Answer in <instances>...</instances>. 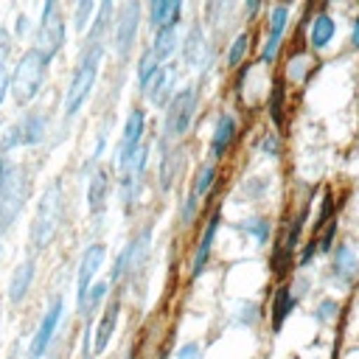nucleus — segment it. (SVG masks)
Masks as SVG:
<instances>
[{
    "label": "nucleus",
    "instance_id": "f257e3e1",
    "mask_svg": "<svg viewBox=\"0 0 359 359\" xmlns=\"http://www.w3.org/2000/svg\"><path fill=\"white\" fill-rule=\"evenodd\" d=\"M31 194V168L0 154V233L8 230Z\"/></svg>",
    "mask_w": 359,
    "mask_h": 359
},
{
    "label": "nucleus",
    "instance_id": "cd10ccee",
    "mask_svg": "<svg viewBox=\"0 0 359 359\" xmlns=\"http://www.w3.org/2000/svg\"><path fill=\"white\" fill-rule=\"evenodd\" d=\"M233 227L241 230V233H247V236H252L261 247H264V244L269 241V236H272V222H269V216H250V219L236 222Z\"/></svg>",
    "mask_w": 359,
    "mask_h": 359
},
{
    "label": "nucleus",
    "instance_id": "72a5a7b5",
    "mask_svg": "<svg viewBox=\"0 0 359 359\" xmlns=\"http://www.w3.org/2000/svg\"><path fill=\"white\" fill-rule=\"evenodd\" d=\"M250 42H252L250 31H241V34L230 42V50H227V67H238V65L247 59V53H250Z\"/></svg>",
    "mask_w": 359,
    "mask_h": 359
},
{
    "label": "nucleus",
    "instance_id": "f3484780",
    "mask_svg": "<svg viewBox=\"0 0 359 359\" xmlns=\"http://www.w3.org/2000/svg\"><path fill=\"white\" fill-rule=\"evenodd\" d=\"M337 36V22H334V17L325 11V6H320L314 14H311V20H309V48L311 50H325L328 45H331V39Z\"/></svg>",
    "mask_w": 359,
    "mask_h": 359
},
{
    "label": "nucleus",
    "instance_id": "412c9836",
    "mask_svg": "<svg viewBox=\"0 0 359 359\" xmlns=\"http://www.w3.org/2000/svg\"><path fill=\"white\" fill-rule=\"evenodd\" d=\"M118 317H121V300H109L101 320H98V328L93 331V353L95 356H101L107 351V345H109V339L118 328Z\"/></svg>",
    "mask_w": 359,
    "mask_h": 359
},
{
    "label": "nucleus",
    "instance_id": "4c0bfd02",
    "mask_svg": "<svg viewBox=\"0 0 359 359\" xmlns=\"http://www.w3.org/2000/svg\"><path fill=\"white\" fill-rule=\"evenodd\" d=\"M196 213H199V196L188 188L185 199L180 202V227H188V224L196 219Z\"/></svg>",
    "mask_w": 359,
    "mask_h": 359
},
{
    "label": "nucleus",
    "instance_id": "7c9ffc66",
    "mask_svg": "<svg viewBox=\"0 0 359 359\" xmlns=\"http://www.w3.org/2000/svg\"><path fill=\"white\" fill-rule=\"evenodd\" d=\"M163 67V62L151 53V48H146L143 53H140V59H137V65H135V76H137V84H140V90L157 76V70Z\"/></svg>",
    "mask_w": 359,
    "mask_h": 359
},
{
    "label": "nucleus",
    "instance_id": "6e6552de",
    "mask_svg": "<svg viewBox=\"0 0 359 359\" xmlns=\"http://www.w3.org/2000/svg\"><path fill=\"white\" fill-rule=\"evenodd\" d=\"M137 31H140V3H123L115 14V25H112V50L118 53V59H126L137 42Z\"/></svg>",
    "mask_w": 359,
    "mask_h": 359
},
{
    "label": "nucleus",
    "instance_id": "20e7f679",
    "mask_svg": "<svg viewBox=\"0 0 359 359\" xmlns=\"http://www.w3.org/2000/svg\"><path fill=\"white\" fill-rule=\"evenodd\" d=\"M48 65H50V62H48L36 48H28V50L20 56L17 67L11 70V81H8L11 98H14L20 107L31 104V101L39 95V90H42V84H45V76H48Z\"/></svg>",
    "mask_w": 359,
    "mask_h": 359
},
{
    "label": "nucleus",
    "instance_id": "473e14b6",
    "mask_svg": "<svg viewBox=\"0 0 359 359\" xmlns=\"http://www.w3.org/2000/svg\"><path fill=\"white\" fill-rule=\"evenodd\" d=\"M337 219V202H334V191L331 188H325V194H323V202H320V213H317V219H314V224H311V236H317L328 222H334Z\"/></svg>",
    "mask_w": 359,
    "mask_h": 359
},
{
    "label": "nucleus",
    "instance_id": "f03ea898",
    "mask_svg": "<svg viewBox=\"0 0 359 359\" xmlns=\"http://www.w3.org/2000/svg\"><path fill=\"white\" fill-rule=\"evenodd\" d=\"M101 56H104V45L101 42H84L81 56L73 67L70 84L65 90V121H73L79 115V109L84 107V101L90 98L98 70H101Z\"/></svg>",
    "mask_w": 359,
    "mask_h": 359
},
{
    "label": "nucleus",
    "instance_id": "2eb2a0df",
    "mask_svg": "<svg viewBox=\"0 0 359 359\" xmlns=\"http://www.w3.org/2000/svg\"><path fill=\"white\" fill-rule=\"evenodd\" d=\"M210 48L205 45V31L202 25H191V31L185 34L182 39V65L185 67H199V70H208L210 67Z\"/></svg>",
    "mask_w": 359,
    "mask_h": 359
},
{
    "label": "nucleus",
    "instance_id": "4468645a",
    "mask_svg": "<svg viewBox=\"0 0 359 359\" xmlns=\"http://www.w3.org/2000/svg\"><path fill=\"white\" fill-rule=\"evenodd\" d=\"M219 224H222V210L216 208V210L208 216L205 230H202V238H199V244H196V250H194V258H191V280H196V278L208 269V261H210V250H213Z\"/></svg>",
    "mask_w": 359,
    "mask_h": 359
},
{
    "label": "nucleus",
    "instance_id": "9d476101",
    "mask_svg": "<svg viewBox=\"0 0 359 359\" xmlns=\"http://www.w3.org/2000/svg\"><path fill=\"white\" fill-rule=\"evenodd\" d=\"M62 314H65V300H62V294H56V297L50 300V306L45 309L42 320H39V328H36V334H34V339H31V348H28V359H42V356H45V351H48L50 342H53V334H56V328H59Z\"/></svg>",
    "mask_w": 359,
    "mask_h": 359
},
{
    "label": "nucleus",
    "instance_id": "2f4dec72",
    "mask_svg": "<svg viewBox=\"0 0 359 359\" xmlns=\"http://www.w3.org/2000/svg\"><path fill=\"white\" fill-rule=\"evenodd\" d=\"M283 98H286V90H283V79H275L272 90H269V98H266V112H269V121L275 126L283 123Z\"/></svg>",
    "mask_w": 359,
    "mask_h": 359
},
{
    "label": "nucleus",
    "instance_id": "bb28decb",
    "mask_svg": "<svg viewBox=\"0 0 359 359\" xmlns=\"http://www.w3.org/2000/svg\"><path fill=\"white\" fill-rule=\"evenodd\" d=\"M107 294H109V280H98V283H93V286H90L87 300H84V306L79 309L81 323H93V317H95V311L101 309V303L107 300Z\"/></svg>",
    "mask_w": 359,
    "mask_h": 359
},
{
    "label": "nucleus",
    "instance_id": "ddd939ff",
    "mask_svg": "<svg viewBox=\"0 0 359 359\" xmlns=\"http://www.w3.org/2000/svg\"><path fill=\"white\" fill-rule=\"evenodd\" d=\"M356 278H359V258L348 241H339L331 250V280L339 289H351Z\"/></svg>",
    "mask_w": 359,
    "mask_h": 359
},
{
    "label": "nucleus",
    "instance_id": "e433bc0d",
    "mask_svg": "<svg viewBox=\"0 0 359 359\" xmlns=\"http://www.w3.org/2000/svg\"><path fill=\"white\" fill-rule=\"evenodd\" d=\"M337 230H339V222L334 219V222H328L314 238H317V255H331V250H334V238H337Z\"/></svg>",
    "mask_w": 359,
    "mask_h": 359
},
{
    "label": "nucleus",
    "instance_id": "dca6fc26",
    "mask_svg": "<svg viewBox=\"0 0 359 359\" xmlns=\"http://www.w3.org/2000/svg\"><path fill=\"white\" fill-rule=\"evenodd\" d=\"M236 132H238L236 115L227 112V109L219 112V115H216V123H213V135H210V163L222 160V157L230 151V146H233V140H236Z\"/></svg>",
    "mask_w": 359,
    "mask_h": 359
},
{
    "label": "nucleus",
    "instance_id": "c9c22d12",
    "mask_svg": "<svg viewBox=\"0 0 359 359\" xmlns=\"http://www.w3.org/2000/svg\"><path fill=\"white\" fill-rule=\"evenodd\" d=\"M337 314H339V300L323 297V300L317 303V309H314V323H317V325H328V323L337 320Z\"/></svg>",
    "mask_w": 359,
    "mask_h": 359
},
{
    "label": "nucleus",
    "instance_id": "c756f323",
    "mask_svg": "<svg viewBox=\"0 0 359 359\" xmlns=\"http://www.w3.org/2000/svg\"><path fill=\"white\" fill-rule=\"evenodd\" d=\"M213 182H216V163L205 160V163H202V165L194 171V182H191V191H194L199 199H205V196L210 194Z\"/></svg>",
    "mask_w": 359,
    "mask_h": 359
},
{
    "label": "nucleus",
    "instance_id": "79ce46f5",
    "mask_svg": "<svg viewBox=\"0 0 359 359\" xmlns=\"http://www.w3.org/2000/svg\"><path fill=\"white\" fill-rule=\"evenodd\" d=\"M205 353H202V345L199 342H182L180 348H177V353H174V359H202Z\"/></svg>",
    "mask_w": 359,
    "mask_h": 359
},
{
    "label": "nucleus",
    "instance_id": "a211bd4d",
    "mask_svg": "<svg viewBox=\"0 0 359 359\" xmlns=\"http://www.w3.org/2000/svg\"><path fill=\"white\" fill-rule=\"evenodd\" d=\"M149 28L160 31V28H177L182 20V3L180 0H151L149 3Z\"/></svg>",
    "mask_w": 359,
    "mask_h": 359
},
{
    "label": "nucleus",
    "instance_id": "39448f33",
    "mask_svg": "<svg viewBox=\"0 0 359 359\" xmlns=\"http://www.w3.org/2000/svg\"><path fill=\"white\" fill-rule=\"evenodd\" d=\"M199 95H202V79L196 84H188L182 90H177V95L168 101L165 107V123H163V140H180L182 135H188L196 107H199Z\"/></svg>",
    "mask_w": 359,
    "mask_h": 359
},
{
    "label": "nucleus",
    "instance_id": "de8ad7c7",
    "mask_svg": "<svg viewBox=\"0 0 359 359\" xmlns=\"http://www.w3.org/2000/svg\"><path fill=\"white\" fill-rule=\"evenodd\" d=\"M0 255H3V241H0Z\"/></svg>",
    "mask_w": 359,
    "mask_h": 359
},
{
    "label": "nucleus",
    "instance_id": "37998d69",
    "mask_svg": "<svg viewBox=\"0 0 359 359\" xmlns=\"http://www.w3.org/2000/svg\"><path fill=\"white\" fill-rule=\"evenodd\" d=\"M351 48L359 50V14L353 17V25H351Z\"/></svg>",
    "mask_w": 359,
    "mask_h": 359
},
{
    "label": "nucleus",
    "instance_id": "1a4fd4ad",
    "mask_svg": "<svg viewBox=\"0 0 359 359\" xmlns=\"http://www.w3.org/2000/svg\"><path fill=\"white\" fill-rule=\"evenodd\" d=\"M143 132H146V109L143 107H135L132 112H129V118H126V123H123V135H121V143H118V171L121 174H126L129 168H132V163H135V157H137V151H140V146H143Z\"/></svg>",
    "mask_w": 359,
    "mask_h": 359
},
{
    "label": "nucleus",
    "instance_id": "393cba45",
    "mask_svg": "<svg viewBox=\"0 0 359 359\" xmlns=\"http://www.w3.org/2000/svg\"><path fill=\"white\" fill-rule=\"evenodd\" d=\"M177 45H180V31L177 28H160V31H154V36H151V53L160 59V62H165V59H171L174 53H177Z\"/></svg>",
    "mask_w": 359,
    "mask_h": 359
},
{
    "label": "nucleus",
    "instance_id": "6ab92c4d",
    "mask_svg": "<svg viewBox=\"0 0 359 359\" xmlns=\"http://www.w3.org/2000/svg\"><path fill=\"white\" fill-rule=\"evenodd\" d=\"M107 199H109V168L107 165H98L90 174V182H87V210L93 216L104 213Z\"/></svg>",
    "mask_w": 359,
    "mask_h": 359
},
{
    "label": "nucleus",
    "instance_id": "b1692460",
    "mask_svg": "<svg viewBox=\"0 0 359 359\" xmlns=\"http://www.w3.org/2000/svg\"><path fill=\"white\" fill-rule=\"evenodd\" d=\"M180 171H182V149L174 146V149H168V151L160 154V168H157V174H160V188H163V191H171V185H174V180L180 177Z\"/></svg>",
    "mask_w": 359,
    "mask_h": 359
},
{
    "label": "nucleus",
    "instance_id": "f704fd0d",
    "mask_svg": "<svg viewBox=\"0 0 359 359\" xmlns=\"http://www.w3.org/2000/svg\"><path fill=\"white\" fill-rule=\"evenodd\" d=\"M95 3L93 0H81V3H76V8H73V31H79V34H84L87 31V25L93 22V17H95Z\"/></svg>",
    "mask_w": 359,
    "mask_h": 359
},
{
    "label": "nucleus",
    "instance_id": "423d86ee",
    "mask_svg": "<svg viewBox=\"0 0 359 359\" xmlns=\"http://www.w3.org/2000/svg\"><path fill=\"white\" fill-rule=\"evenodd\" d=\"M48 112L42 109H28L22 118H17L3 135H0V154H8L20 146H39L48 137Z\"/></svg>",
    "mask_w": 359,
    "mask_h": 359
},
{
    "label": "nucleus",
    "instance_id": "a18cd8bd",
    "mask_svg": "<svg viewBox=\"0 0 359 359\" xmlns=\"http://www.w3.org/2000/svg\"><path fill=\"white\" fill-rule=\"evenodd\" d=\"M258 11H261V3H255V0H252V3H247V6H244V14H247V20H252V17H255V14H258Z\"/></svg>",
    "mask_w": 359,
    "mask_h": 359
},
{
    "label": "nucleus",
    "instance_id": "f8f14e48",
    "mask_svg": "<svg viewBox=\"0 0 359 359\" xmlns=\"http://www.w3.org/2000/svg\"><path fill=\"white\" fill-rule=\"evenodd\" d=\"M177 81H180V65H163L157 76L143 87V95L151 107H168V101L177 95Z\"/></svg>",
    "mask_w": 359,
    "mask_h": 359
},
{
    "label": "nucleus",
    "instance_id": "4be33fe9",
    "mask_svg": "<svg viewBox=\"0 0 359 359\" xmlns=\"http://www.w3.org/2000/svg\"><path fill=\"white\" fill-rule=\"evenodd\" d=\"M34 275H36V264H34V258H25V261L17 264V269H14L11 280H8V300H11L14 306L22 303V297L31 292Z\"/></svg>",
    "mask_w": 359,
    "mask_h": 359
},
{
    "label": "nucleus",
    "instance_id": "49530a36",
    "mask_svg": "<svg viewBox=\"0 0 359 359\" xmlns=\"http://www.w3.org/2000/svg\"><path fill=\"white\" fill-rule=\"evenodd\" d=\"M123 359H135V356H132V353H126V356H123Z\"/></svg>",
    "mask_w": 359,
    "mask_h": 359
},
{
    "label": "nucleus",
    "instance_id": "c03bdc74",
    "mask_svg": "<svg viewBox=\"0 0 359 359\" xmlns=\"http://www.w3.org/2000/svg\"><path fill=\"white\" fill-rule=\"evenodd\" d=\"M25 31H28V17H25V14H20V17H17V25H14V36L20 39Z\"/></svg>",
    "mask_w": 359,
    "mask_h": 359
},
{
    "label": "nucleus",
    "instance_id": "7ed1b4c3",
    "mask_svg": "<svg viewBox=\"0 0 359 359\" xmlns=\"http://www.w3.org/2000/svg\"><path fill=\"white\" fill-rule=\"evenodd\" d=\"M62 213H65V199H62V182L53 180L45 194L39 196L34 222H31V252H42L45 247H50L53 236L59 233L62 224Z\"/></svg>",
    "mask_w": 359,
    "mask_h": 359
},
{
    "label": "nucleus",
    "instance_id": "5701e85b",
    "mask_svg": "<svg viewBox=\"0 0 359 359\" xmlns=\"http://www.w3.org/2000/svg\"><path fill=\"white\" fill-rule=\"evenodd\" d=\"M115 14H118V8L112 6V0H104V3L95 8V17H93V22H90V34H87V42H101V45H104V39L112 34Z\"/></svg>",
    "mask_w": 359,
    "mask_h": 359
},
{
    "label": "nucleus",
    "instance_id": "58836bf2",
    "mask_svg": "<svg viewBox=\"0 0 359 359\" xmlns=\"http://www.w3.org/2000/svg\"><path fill=\"white\" fill-rule=\"evenodd\" d=\"M238 325H247V328H252V325H258V320H261V306L258 303H252V300H247V303H238Z\"/></svg>",
    "mask_w": 359,
    "mask_h": 359
},
{
    "label": "nucleus",
    "instance_id": "0eeeda50",
    "mask_svg": "<svg viewBox=\"0 0 359 359\" xmlns=\"http://www.w3.org/2000/svg\"><path fill=\"white\" fill-rule=\"evenodd\" d=\"M65 45V17H62V6L56 0H48L42 6V17H39V28L34 36V48L50 62Z\"/></svg>",
    "mask_w": 359,
    "mask_h": 359
},
{
    "label": "nucleus",
    "instance_id": "09e8293b",
    "mask_svg": "<svg viewBox=\"0 0 359 359\" xmlns=\"http://www.w3.org/2000/svg\"><path fill=\"white\" fill-rule=\"evenodd\" d=\"M160 359H168V356H165V353H163V356H160Z\"/></svg>",
    "mask_w": 359,
    "mask_h": 359
},
{
    "label": "nucleus",
    "instance_id": "aec40b11",
    "mask_svg": "<svg viewBox=\"0 0 359 359\" xmlns=\"http://www.w3.org/2000/svg\"><path fill=\"white\" fill-rule=\"evenodd\" d=\"M294 306H297V294H294V289H292L289 283H280V286L275 289V294H272V306H269V323H272V331H275V334H278V331L283 328V323L292 317Z\"/></svg>",
    "mask_w": 359,
    "mask_h": 359
},
{
    "label": "nucleus",
    "instance_id": "c85d7f7f",
    "mask_svg": "<svg viewBox=\"0 0 359 359\" xmlns=\"http://www.w3.org/2000/svg\"><path fill=\"white\" fill-rule=\"evenodd\" d=\"M11 48H14V39L8 31L0 28V104L6 98V90H8V81H11Z\"/></svg>",
    "mask_w": 359,
    "mask_h": 359
},
{
    "label": "nucleus",
    "instance_id": "a19ab883",
    "mask_svg": "<svg viewBox=\"0 0 359 359\" xmlns=\"http://www.w3.org/2000/svg\"><path fill=\"white\" fill-rule=\"evenodd\" d=\"M314 255H317V238L311 236V238H306V244H303V250H300V255H297V266L303 269V266H309L311 261H314Z\"/></svg>",
    "mask_w": 359,
    "mask_h": 359
},
{
    "label": "nucleus",
    "instance_id": "a878e982",
    "mask_svg": "<svg viewBox=\"0 0 359 359\" xmlns=\"http://www.w3.org/2000/svg\"><path fill=\"white\" fill-rule=\"evenodd\" d=\"M289 17H292L289 6H283V3L272 6V8L266 11V36H264V39H272V42H283V34H286Z\"/></svg>",
    "mask_w": 359,
    "mask_h": 359
},
{
    "label": "nucleus",
    "instance_id": "ea45409f",
    "mask_svg": "<svg viewBox=\"0 0 359 359\" xmlns=\"http://www.w3.org/2000/svg\"><path fill=\"white\" fill-rule=\"evenodd\" d=\"M261 151L266 157H280V135L278 132H264L261 137Z\"/></svg>",
    "mask_w": 359,
    "mask_h": 359
},
{
    "label": "nucleus",
    "instance_id": "9b49d317",
    "mask_svg": "<svg viewBox=\"0 0 359 359\" xmlns=\"http://www.w3.org/2000/svg\"><path fill=\"white\" fill-rule=\"evenodd\" d=\"M104 258H107V247L98 244V241L84 250V255H81V261H79V272H76V311L84 306L87 292H90V286H93V280H95V275H98Z\"/></svg>",
    "mask_w": 359,
    "mask_h": 359
}]
</instances>
